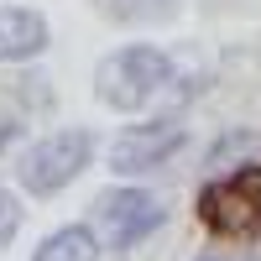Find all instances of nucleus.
Segmentation results:
<instances>
[{
    "mask_svg": "<svg viewBox=\"0 0 261 261\" xmlns=\"http://www.w3.org/2000/svg\"><path fill=\"white\" fill-rule=\"evenodd\" d=\"M89 151H94L89 130H58V136L37 141L27 157H21V183H27L32 193H58L63 183H73L84 172Z\"/></svg>",
    "mask_w": 261,
    "mask_h": 261,
    "instance_id": "obj_2",
    "label": "nucleus"
},
{
    "mask_svg": "<svg viewBox=\"0 0 261 261\" xmlns=\"http://www.w3.org/2000/svg\"><path fill=\"white\" fill-rule=\"evenodd\" d=\"M42 47H47V21H42L37 11H21V6L0 11V58L6 63L37 58Z\"/></svg>",
    "mask_w": 261,
    "mask_h": 261,
    "instance_id": "obj_5",
    "label": "nucleus"
},
{
    "mask_svg": "<svg viewBox=\"0 0 261 261\" xmlns=\"http://www.w3.org/2000/svg\"><path fill=\"white\" fill-rule=\"evenodd\" d=\"M16 230H21V209H16V199H11V193L0 188V246H6Z\"/></svg>",
    "mask_w": 261,
    "mask_h": 261,
    "instance_id": "obj_8",
    "label": "nucleus"
},
{
    "mask_svg": "<svg viewBox=\"0 0 261 261\" xmlns=\"http://www.w3.org/2000/svg\"><path fill=\"white\" fill-rule=\"evenodd\" d=\"M94 256H99V251H94V235L84 230V225H68V230L47 235L32 261H94Z\"/></svg>",
    "mask_w": 261,
    "mask_h": 261,
    "instance_id": "obj_7",
    "label": "nucleus"
},
{
    "mask_svg": "<svg viewBox=\"0 0 261 261\" xmlns=\"http://www.w3.org/2000/svg\"><path fill=\"white\" fill-rule=\"evenodd\" d=\"M105 6H110L115 16H157L167 0H105Z\"/></svg>",
    "mask_w": 261,
    "mask_h": 261,
    "instance_id": "obj_9",
    "label": "nucleus"
},
{
    "mask_svg": "<svg viewBox=\"0 0 261 261\" xmlns=\"http://www.w3.org/2000/svg\"><path fill=\"white\" fill-rule=\"evenodd\" d=\"M167 73L172 68L157 47H125V53L99 63V99L115 105V110H136L167 84Z\"/></svg>",
    "mask_w": 261,
    "mask_h": 261,
    "instance_id": "obj_1",
    "label": "nucleus"
},
{
    "mask_svg": "<svg viewBox=\"0 0 261 261\" xmlns=\"http://www.w3.org/2000/svg\"><path fill=\"white\" fill-rule=\"evenodd\" d=\"M99 209H105V230H110L115 251L136 246L141 235H151V230L162 225V204L151 199V193H141V188H115Z\"/></svg>",
    "mask_w": 261,
    "mask_h": 261,
    "instance_id": "obj_4",
    "label": "nucleus"
},
{
    "mask_svg": "<svg viewBox=\"0 0 261 261\" xmlns=\"http://www.w3.org/2000/svg\"><path fill=\"white\" fill-rule=\"evenodd\" d=\"M204 209H209V220L220 225V230H230V235L256 225V199H251V188H241V183L209 188V193H204Z\"/></svg>",
    "mask_w": 261,
    "mask_h": 261,
    "instance_id": "obj_6",
    "label": "nucleus"
},
{
    "mask_svg": "<svg viewBox=\"0 0 261 261\" xmlns=\"http://www.w3.org/2000/svg\"><path fill=\"white\" fill-rule=\"evenodd\" d=\"M183 141V125L178 120H157V125H125L115 146H110V162L115 172H146V167H157L167 151H178Z\"/></svg>",
    "mask_w": 261,
    "mask_h": 261,
    "instance_id": "obj_3",
    "label": "nucleus"
}]
</instances>
